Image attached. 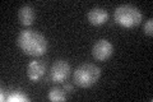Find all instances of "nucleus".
Listing matches in <instances>:
<instances>
[{
    "label": "nucleus",
    "instance_id": "7",
    "mask_svg": "<svg viewBox=\"0 0 153 102\" xmlns=\"http://www.w3.org/2000/svg\"><path fill=\"white\" fill-rule=\"evenodd\" d=\"M87 19L91 24H93V26H102V24H105L107 22L108 13L103 8H93L88 12Z\"/></svg>",
    "mask_w": 153,
    "mask_h": 102
},
{
    "label": "nucleus",
    "instance_id": "11",
    "mask_svg": "<svg viewBox=\"0 0 153 102\" xmlns=\"http://www.w3.org/2000/svg\"><path fill=\"white\" fill-rule=\"evenodd\" d=\"M144 33H146V35H148V36L153 35V19L152 18H149L144 23Z\"/></svg>",
    "mask_w": 153,
    "mask_h": 102
},
{
    "label": "nucleus",
    "instance_id": "1",
    "mask_svg": "<svg viewBox=\"0 0 153 102\" xmlns=\"http://www.w3.org/2000/svg\"><path fill=\"white\" fill-rule=\"evenodd\" d=\"M17 43L19 48L30 56H42L49 48L47 38L36 30H23L18 35Z\"/></svg>",
    "mask_w": 153,
    "mask_h": 102
},
{
    "label": "nucleus",
    "instance_id": "10",
    "mask_svg": "<svg viewBox=\"0 0 153 102\" xmlns=\"http://www.w3.org/2000/svg\"><path fill=\"white\" fill-rule=\"evenodd\" d=\"M7 101H9V102H14V101L16 102H23V101L28 102L30 98H28L26 95L21 93V92H12V95H9L7 97Z\"/></svg>",
    "mask_w": 153,
    "mask_h": 102
},
{
    "label": "nucleus",
    "instance_id": "3",
    "mask_svg": "<svg viewBox=\"0 0 153 102\" xmlns=\"http://www.w3.org/2000/svg\"><path fill=\"white\" fill-rule=\"evenodd\" d=\"M115 22L124 28H134L142 23L143 14L142 12L134 5L123 4L115 9L114 13Z\"/></svg>",
    "mask_w": 153,
    "mask_h": 102
},
{
    "label": "nucleus",
    "instance_id": "9",
    "mask_svg": "<svg viewBox=\"0 0 153 102\" xmlns=\"http://www.w3.org/2000/svg\"><path fill=\"white\" fill-rule=\"evenodd\" d=\"M47 98L52 102H60V101H64L66 98L65 96V92H64V88H59V87H54L49 91L47 93Z\"/></svg>",
    "mask_w": 153,
    "mask_h": 102
},
{
    "label": "nucleus",
    "instance_id": "6",
    "mask_svg": "<svg viewBox=\"0 0 153 102\" xmlns=\"http://www.w3.org/2000/svg\"><path fill=\"white\" fill-rule=\"evenodd\" d=\"M46 73V65L42 60H32L27 65V77L32 82H38Z\"/></svg>",
    "mask_w": 153,
    "mask_h": 102
},
{
    "label": "nucleus",
    "instance_id": "5",
    "mask_svg": "<svg viewBox=\"0 0 153 102\" xmlns=\"http://www.w3.org/2000/svg\"><path fill=\"white\" fill-rule=\"evenodd\" d=\"M70 74V65L66 60H56L51 65L50 69V78L55 83L64 82Z\"/></svg>",
    "mask_w": 153,
    "mask_h": 102
},
{
    "label": "nucleus",
    "instance_id": "8",
    "mask_svg": "<svg viewBox=\"0 0 153 102\" xmlns=\"http://www.w3.org/2000/svg\"><path fill=\"white\" fill-rule=\"evenodd\" d=\"M18 18H19V22H21L23 26H26V27L32 26L36 19L35 9L30 5H23L18 10Z\"/></svg>",
    "mask_w": 153,
    "mask_h": 102
},
{
    "label": "nucleus",
    "instance_id": "2",
    "mask_svg": "<svg viewBox=\"0 0 153 102\" xmlns=\"http://www.w3.org/2000/svg\"><path fill=\"white\" fill-rule=\"evenodd\" d=\"M101 69L92 63H84L79 65L74 71V83L80 88H89L100 80Z\"/></svg>",
    "mask_w": 153,
    "mask_h": 102
},
{
    "label": "nucleus",
    "instance_id": "4",
    "mask_svg": "<svg viewBox=\"0 0 153 102\" xmlns=\"http://www.w3.org/2000/svg\"><path fill=\"white\" fill-rule=\"evenodd\" d=\"M114 54V46L108 40H98L92 47V56L97 61H105Z\"/></svg>",
    "mask_w": 153,
    "mask_h": 102
},
{
    "label": "nucleus",
    "instance_id": "12",
    "mask_svg": "<svg viewBox=\"0 0 153 102\" xmlns=\"http://www.w3.org/2000/svg\"><path fill=\"white\" fill-rule=\"evenodd\" d=\"M64 91L71 93V92H73V84H71V83H65L64 84Z\"/></svg>",
    "mask_w": 153,
    "mask_h": 102
}]
</instances>
